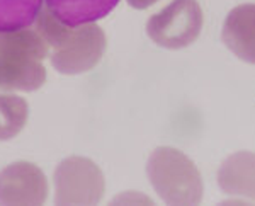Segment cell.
Here are the masks:
<instances>
[{"label":"cell","instance_id":"obj_8","mask_svg":"<svg viewBox=\"0 0 255 206\" xmlns=\"http://www.w3.org/2000/svg\"><path fill=\"white\" fill-rule=\"evenodd\" d=\"M218 184L228 196H240L255 203V154L240 150L221 162Z\"/></svg>","mask_w":255,"mask_h":206},{"label":"cell","instance_id":"obj_4","mask_svg":"<svg viewBox=\"0 0 255 206\" xmlns=\"http://www.w3.org/2000/svg\"><path fill=\"white\" fill-rule=\"evenodd\" d=\"M203 19L197 0H172L167 7L148 19L146 34L162 48H186L199 38Z\"/></svg>","mask_w":255,"mask_h":206},{"label":"cell","instance_id":"obj_7","mask_svg":"<svg viewBox=\"0 0 255 206\" xmlns=\"http://www.w3.org/2000/svg\"><path fill=\"white\" fill-rule=\"evenodd\" d=\"M221 39L233 55L255 65V3L238 5L226 15Z\"/></svg>","mask_w":255,"mask_h":206},{"label":"cell","instance_id":"obj_11","mask_svg":"<svg viewBox=\"0 0 255 206\" xmlns=\"http://www.w3.org/2000/svg\"><path fill=\"white\" fill-rule=\"evenodd\" d=\"M29 106L20 96L0 94V142L12 140L24 130Z\"/></svg>","mask_w":255,"mask_h":206},{"label":"cell","instance_id":"obj_3","mask_svg":"<svg viewBox=\"0 0 255 206\" xmlns=\"http://www.w3.org/2000/svg\"><path fill=\"white\" fill-rule=\"evenodd\" d=\"M155 193L170 206H196L203 201L204 184L196 164L174 147H158L146 164Z\"/></svg>","mask_w":255,"mask_h":206},{"label":"cell","instance_id":"obj_12","mask_svg":"<svg viewBox=\"0 0 255 206\" xmlns=\"http://www.w3.org/2000/svg\"><path fill=\"white\" fill-rule=\"evenodd\" d=\"M133 9H138V10H145L148 7H151L153 3H157L158 0H126Z\"/></svg>","mask_w":255,"mask_h":206},{"label":"cell","instance_id":"obj_2","mask_svg":"<svg viewBox=\"0 0 255 206\" xmlns=\"http://www.w3.org/2000/svg\"><path fill=\"white\" fill-rule=\"evenodd\" d=\"M48 46L36 29L0 31V90L34 92L46 82Z\"/></svg>","mask_w":255,"mask_h":206},{"label":"cell","instance_id":"obj_9","mask_svg":"<svg viewBox=\"0 0 255 206\" xmlns=\"http://www.w3.org/2000/svg\"><path fill=\"white\" fill-rule=\"evenodd\" d=\"M119 0H46V9L67 26H82L106 17Z\"/></svg>","mask_w":255,"mask_h":206},{"label":"cell","instance_id":"obj_6","mask_svg":"<svg viewBox=\"0 0 255 206\" xmlns=\"http://www.w3.org/2000/svg\"><path fill=\"white\" fill-rule=\"evenodd\" d=\"M48 198L44 172L31 162H14L0 171V205L39 206Z\"/></svg>","mask_w":255,"mask_h":206},{"label":"cell","instance_id":"obj_10","mask_svg":"<svg viewBox=\"0 0 255 206\" xmlns=\"http://www.w3.org/2000/svg\"><path fill=\"white\" fill-rule=\"evenodd\" d=\"M43 0H0V31H17L34 26Z\"/></svg>","mask_w":255,"mask_h":206},{"label":"cell","instance_id":"obj_5","mask_svg":"<svg viewBox=\"0 0 255 206\" xmlns=\"http://www.w3.org/2000/svg\"><path fill=\"white\" fill-rule=\"evenodd\" d=\"M106 181L101 167L85 157L61 160L55 171V205H97L104 198Z\"/></svg>","mask_w":255,"mask_h":206},{"label":"cell","instance_id":"obj_1","mask_svg":"<svg viewBox=\"0 0 255 206\" xmlns=\"http://www.w3.org/2000/svg\"><path fill=\"white\" fill-rule=\"evenodd\" d=\"M36 32L48 46V55L56 72L77 75L92 70L106 53V34L97 24L67 26L48 9L41 10L34 22Z\"/></svg>","mask_w":255,"mask_h":206}]
</instances>
